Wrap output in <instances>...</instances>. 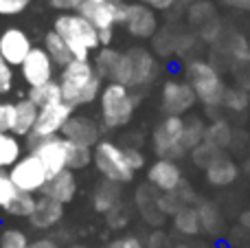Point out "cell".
<instances>
[{
	"label": "cell",
	"mask_w": 250,
	"mask_h": 248,
	"mask_svg": "<svg viewBox=\"0 0 250 248\" xmlns=\"http://www.w3.org/2000/svg\"><path fill=\"white\" fill-rule=\"evenodd\" d=\"M171 222H173V228H176L180 235H187V237H193L202 231L198 207H185V209H180L171 218Z\"/></svg>",
	"instance_id": "obj_24"
},
{
	"label": "cell",
	"mask_w": 250,
	"mask_h": 248,
	"mask_svg": "<svg viewBox=\"0 0 250 248\" xmlns=\"http://www.w3.org/2000/svg\"><path fill=\"white\" fill-rule=\"evenodd\" d=\"M66 248H90L88 244H70V246H66Z\"/></svg>",
	"instance_id": "obj_47"
},
{
	"label": "cell",
	"mask_w": 250,
	"mask_h": 248,
	"mask_svg": "<svg viewBox=\"0 0 250 248\" xmlns=\"http://www.w3.org/2000/svg\"><path fill=\"white\" fill-rule=\"evenodd\" d=\"M29 248H64V246H62L60 240H55V237L42 235V237H35V240H31Z\"/></svg>",
	"instance_id": "obj_44"
},
{
	"label": "cell",
	"mask_w": 250,
	"mask_h": 248,
	"mask_svg": "<svg viewBox=\"0 0 250 248\" xmlns=\"http://www.w3.org/2000/svg\"><path fill=\"white\" fill-rule=\"evenodd\" d=\"M79 193V178H77V171H62V174L53 176L51 180H48V185L44 187L42 196L51 198V200L60 202V205L68 207L70 202H75V198H77Z\"/></svg>",
	"instance_id": "obj_18"
},
{
	"label": "cell",
	"mask_w": 250,
	"mask_h": 248,
	"mask_svg": "<svg viewBox=\"0 0 250 248\" xmlns=\"http://www.w3.org/2000/svg\"><path fill=\"white\" fill-rule=\"evenodd\" d=\"M18 73H20V79L24 82V86L31 90V88H38V86H44V83L55 82L57 75H60V68H57V64L51 60L46 48L33 46V51L22 62Z\"/></svg>",
	"instance_id": "obj_11"
},
{
	"label": "cell",
	"mask_w": 250,
	"mask_h": 248,
	"mask_svg": "<svg viewBox=\"0 0 250 248\" xmlns=\"http://www.w3.org/2000/svg\"><path fill=\"white\" fill-rule=\"evenodd\" d=\"M198 97L187 79L169 77L160 86V108L165 117H185L187 112L195 108Z\"/></svg>",
	"instance_id": "obj_9"
},
{
	"label": "cell",
	"mask_w": 250,
	"mask_h": 248,
	"mask_svg": "<svg viewBox=\"0 0 250 248\" xmlns=\"http://www.w3.org/2000/svg\"><path fill=\"white\" fill-rule=\"evenodd\" d=\"M224 105H229L230 110H244L248 105V95L244 90H226V97H224Z\"/></svg>",
	"instance_id": "obj_39"
},
{
	"label": "cell",
	"mask_w": 250,
	"mask_h": 248,
	"mask_svg": "<svg viewBox=\"0 0 250 248\" xmlns=\"http://www.w3.org/2000/svg\"><path fill=\"white\" fill-rule=\"evenodd\" d=\"M95 152V158H92V167L97 169V174L104 180H110V183L117 185H129L136 178V171L129 165L127 158V149L125 145L117 143L112 139H101L97 143V147L92 149Z\"/></svg>",
	"instance_id": "obj_6"
},
{
	"label": "cell",
	"mask_w": 250,
	"mask_h": 248,
	"mask_svg": "<svg viewBox=\"0 0 250 248\" xmlns=\"http://www.w3.org/2000/svg\"><path fill=\"white\" fill-rule=\"evenodd\" d=\"M198 213H200L202 231L211 233V235L222 231V215H220V209H217L213 202H202V205L198 207Z\"/></svg>",
	"instance_id": "obj_28"
},
{
	"label": "cell",
	"mask_w": 250,
	"mask_h": 248,
	"mask_svg": "<svg viewBox=\"0 0 250 248\" xmlns=\"http://www.w3.org/2000/svg\"><path fill=\"white\" fill-rule=\"evenodd\" d=\"M90 202H92V209H95V213H99V215H104V218H105V215H108L112 209H117L119 205H123L121 185L99 178L95 183V187H92Z\"/></svg>",
	"instance_id": "obj_19"
},
{
	"label": "cell",
	"mask_w": 250,
	"mask_h": 248,
	"mask_svg": "<svg viewBox=\"0 0 250 248\" xmlns=\"http://www.w3.org/2000/svg\"><path fill=\"white\" fill-rule=\"evenodd\" d=\"M77 112L73 105H68L66 101H57L53 105L46 108H40L38 114V123H35V130L29 139H46V136H60L64 132L66 123L70 121V117Z\"/></svg>",
	"instance_id": "obj_14"
},
{
	"label": "cell",
	"mask_w": 250,
	"mask_h": 248,
	"mask_svg": "<svg viewBox=\"0 0 250 248\" xmlns=\"http://www.w3.org/2000/svg\"><path fill=\"white\" fill-rule=\"evenodd\" d=\"M9 176H11L13 185L18 187V191L31 193V196H42L44 187H46L48 180H51V176L44 169V165L29 152L9 169Z\"/></svg>",
	"instance_id": "obj_10"
},
{
	"label": "cell",
	"mask_w": 250,
	"mask_h": 248,
	"mask_svg": "<svg viewBox=\"0 0 250 248\" xmlns=\"http://www.w3.org/2000/svg\"><path fill=\"white\" fill-rule=\"evenodd\" d=\"M138 2L147 4L149 9H154L156 13H163V11H169L178 4V0H138Z\"/></svg>",
	"instance_id": "obj_43"
},
{
	"label": "cell",
	"mask_w": 250,
	"mask_h": 248,
	"mask_svg": "<svg viewBox=\"0 0 250 248\" xmlns=\"http://www.w3.org/2000/svg\"><path fill=\"white\" fill-rule=\"evenodd\" d=\"M57 82H60L64 101L68 105H73L75 110H83L88 105L97 103L101 97V90L105 86L104 77L97 73L92 60H73L68 66H64L60 70Z\"/></svg>",
	"instance_id": "obj_2"
},
{
	"label": "cell",
	"mask_w": 250,
	"mask_h": 248,
	"mask_svg": "<svg viewBox=\"0 0 250 248\" xmlns=\"http://www.w3.org/2000/svg\"><path fill=\"white\" fill-rule=\"evenodd\" d=\"M104 248H147V244L138 235H121L117 240L108 242Z\"/></svg>",
	"instance_id": "obj_40"
},
{
	"label": "cell",
	"mask_w": 250,
	"mask_h": 248,
	"mask_svg": "<svg viewBox=\"0 0 250 248\" xmlns=\"http://www.w3.org/2000/svg\"><path fill=\"white\" fill-rule=\"evenodd\" d=\"M0 248H2V246H0Z\"/></svg>",
	"instance_id": "obj_50"
},
{
	"label": "cell",
	"mask_w": 250,
	"mask_h": 248,
	"mask_svg": "<svg viewBox=\"0 0 250 248\" xmlns=\"http://www.w3.org/2000/svg\"><path fill=\"white\" fill-rule=\"evenodd\" d=\"M86 0H48V7L60 13H77Z\"/></svg>",
	"instance_id": "obj_41"
},
{
	"label": "cell",
	"mask_w": 250,
	"mask_h": 248,
	"mask_svg": "<svg viewBox=\"0 0 250 248\" xmlns=\"http://www.w3.org/2000/svg\"><path fill=\"white\" fill-rule=\"evenodd\" d=\"M208 143H213L215 147L224 149L230 145V141H233V130H230V125L226 121H222V119H217V121L208 123L207 127V139Z\"/></svg>",
	"instance_id": "obj_27"
},
{
	"label": "cell",
	"mask_w": 250,
	"mask_h": 248,
	"mask_svg": "<svg viewBox=\"0 0 250 248\" xmlns=\"http://www.w3.org/2000/svg\"><path fill=\"white\" fill-rule=\"evenodd\" d=\"M158 26H160V20L154 9H149L147 4L138 2V0L127 4V18H125L123 29L127 31L129 38L151 40L158 33Z\"/></svg>",
	"instance_id": "obj_15"
},
{
	"label": "cell",
	"mask_w": 250,
	"mask_h": 248,
	"mask_svg": "<svg viewBox=\"0 0 250 248\" xmlns=\"http://www.w3.org/2000/svg\"><path fill=\"white\" fill-rule=\"evenodd\" d=\"M26 143L18 139L13 132H0V171H9L22 156H24Z\"/></svg>",
	"instance_id": "obj_21"
},
{
	"label": "cell",
	"mask_w": 250,
	"mask_h": 248,
	"mask_svg": "<svg viewBox=\"0 0 250 248\" xmlns=\"http://www.w3.org/2000/svg\"><path fill=\"white\" fill-rule=\"evenodd\" d=\"M220 156H222V149L215 147L213 143H208V141H204L200 147H195L193 152H191V161H193V165L200 167V169H207V167Z\"/></svg>",
	"instance_id": "obj_32"
},
{
	"label": "cell",
	"mask_w": 250,
	"mask_h": 248,
	"mask_svg": "<svg viewBox=\"0 0 250 248\" xmlns=\"http://www.w3.org/2000/svg\"><path fill=\"white\" fill-rule=\"evenodd\" d=\"M31 237L20 227H4L0 233V246L2 248H29Z\"/></svg>",
	"instance_id": "obj_31"
},
{
	"label": "cell",
	"mask_w": 250,
	"mask_h": 248,
	"mask_svg": "<svg viewBox=\"0 0 250 248\" xmlns=\"http://www.w3.org/2000/svg\"><path fill=\"white\" fill-rule=\"evenodd\" d=\"M18 196H20V191H18V187L13 185L9 171H0V211L7 213V209L16 202Z\"/></svg>",
	"instance_id": "obj_33"
},
{
	"label": "cell",
	"mask_w": 250,
	"mask_h": 248,
	"mask_svg": "<svg viewBox=\"0 0 250 248\" xmlns=\"http://www.w3.org/2000/svg\"><path fill=\"white\" fill-rule=\"evenodd\" d=\"M53 31L62 35L68 44L75 60L88 62L101 48V35L82 13H57L53 20Z\"/></svg>",
	"instance_id": "obj_4"
},
{
	"label": "cell",
	"mask_w": 250,
	"mask_h": 248,
	"mask_svg": "<svg viewBox=\"0 0 250 248\" xmlns=\"http://www.w3.org/2000/svg\"><path fill=\"white\" fill-rule=\"evenodd\" d=\"M64 139H68L70 143L75 145H83V147H97L101 139H104V127H101V121L95 119L88 112H75L70 117V121L66 123L64 132H62Z\"/></svg>",
	"instance_id": "obj_13"
},
{
	"label": "cell",
	"mask_w": 250,
	"mask_h": 248,
	"mask_svg": "<svg viewBox=\"0 0 250 248\" xmlns=\"http://www.w3.org/2000/svg\"><path fill=\"white\" fill-rule=\"evenodd\" d=\"M185 117H163L154 125L149 136V147L156 158H167V161L180 163L185 156H189L185 147Z\"/></svg>",
	"instance_id": "obj_7"
},
{
	"label": "cell",
	"mask_w": 250,
	"mask_h": 248,
	"mask_svg": "<svg viewBox=\"0 0 250 248\" xmlns=\"http://www.w3.org/2000/svg\"><path fill=\"white\" fill-rule=\"evenodd\" d=\"M237 174H239L237 165H235L229 156H224V154H222L220 158H215V161L204 169V176H207L208 185H213V187H226V185L235 183Z\"/></svg>",
	"instance_id": "obj_22"
},
{
	"label": "cell",
	"mask_w": 250,
	"mask_h": 248,
	"mask_svg": "<svg viewBox=\"0 0 250 248\" xmlns=\"http://www.w3.org/2000/svg\"><path fill=\"white\" fill-rule=\"evenodd\" d=\"M226 51H229V55L233 57V60H239V62L250 60V48L242 35H233V38L229 40V44H226Z\"/></svg>",
	"instance_id": "obj_37"
},
{
	"label": "cell",
	"mask_w": 250,
	"mask_h": 248,
	"mask_svg": "<svg viewBox=\"0 0 250 248\" xmlns=\"http://www.w3.org/2000/svg\"><path fill=\"white\" fill-rule=\"evenodd\" d=\"M33 0H0V18H16L24 13Z\"/></svg>",
	"instance_id": "obj_36"
},
{
	"label": "cell",
	"mask_w": 250,
	"mask_h": 248,
	"mask_svg": "<svg viewBox=\"0 0 250 248\" xmlns=\"http://www.w3.org/2000/svg\"><path fill=\"white\" fill-rule=\"evenodd\" d=\"M33 40L20 26H7L0 31V55L13 66L20 68L22 62L29 57V53L33 51Z\"/></svg>",
	"instance_id": "obj_16"
},
{
	"label": "cell",
	"mask_w": 250,
	"mask_h": 248,
	"mask_svg": "<svg viewBox=\"0 0 250 248\" xmlns=\"http://www.w3.org/2000/svg\"><path fill=\"white\" fill-rule=\"evenodd\" d=\"M182 2H195V0H182Z\"/></svg>",
	"instance_id": "obj_49"
},
{
	"label": "cell",
	"mask_w": 250,
	"mask_h": 248,
	"mask_svg": "<svg viewBox=\"0 0 250 248\" xmlns=\"http://www.w3.org/2000/svg\"><path fill=\"white\" fill-rule=\"evenodd\" d=\"M229 4L233 7H239V9H250V0H226Z\"/></svg>",
	"instance_id": "obj_45"
},
{
	"label": "cell",
	"mask_w": 250,
	"mask_h": 248,
	"mask_svg": "<svg viewBox=\"0 0 250 248\" xmlns=\"http://www.w3.org/2000/svg\"><path fill=\"white\" fill-rule=\"evenodd\" d=\"M16 73H18V68H13V66L0 55V97L13 92V88H16Z\"/></svg>",
	"instance_id": "obj_34"
},
{
	"label": "cell",
	"mask_w": 250,
	"mask_h": 248,
	"mask_svg": "<svg viewBox=\"0 0 250 248\" xmlns=\"http://www.w3.org/2000/svg\"><path fill=\"white\" fill-rule=\"evenodd\" d=\"M35 202H38V196L20 193V196L16 198V202L7 209L4 215H9V218H13V220H29L31 213H33V209H35Z\"/></svg>",
	"instance_id": "obj_30"
},
{
	"label": "cell",
	"mask_w": 250,
	"mask_h": 248,
	"mask_svg": "<svg viewBox=\"0 0 250 248\" xmlns=\"http://www.w3.org/2000/svg\"><path fill=\"white\" fill-rule=\"evenodd\" d=\"M42 46L46 48V53L51 55V60L57 64V68H64V66H68L70 62L75 60L73 57V53H70V48H68V44L62 40V35H57L55 31H46L44 33V38H42Z\"/></svg>",
	"instance_id": "obj_23"
},
{
	"label": "cell",
	"mask_w": 250,
	"mask_h": 248,
	"mask_svg": "<svg viewBox=\"0 0 250 248\" xmlns=\"http://www.w3.org/2000/svg\"><path fill=\"white\" fill-rule=\"evenodd\" d=\"M38 114L40 108L29 99V97H22L16 101V121H13V134L18 139L26 141L35 130V123H38Z\"/></svg>",
	"instance_id": "obj_20"
},
{
	"label": "cell",
	"mask_w": 250,
	"mask_h": 248,
	"mask_svg": "<svg viewBox=\"0 0 250 248\" xmlns=\"http://www.w3.org/2000/svg\"><path fill=\"white\" fill-rule=\"evenodd\" d=\"M31 101H33L38 108H46V105H53L57 101H64L62 97V88H60V82H51V83H44V86H38V88H31L26 92Z\"/></svg>",
	"instance_id": "obj_25"
},
{
	"label": "cell",
	"mask_w": 250,
	"mask_h": 248,
	"mask_svg": "<svg viewBox=\"0 0 250 248\" xmlns=\"http://www.w3.org/2000/svg\"><path fill=\"white\" fill-rule=\"evenodd\" d=\"M125 149H127V158H129V165L134 167V171H141L143 167L147 169V158H145V154L141 152V149H136V147H132V145H125Z\"/></svg>",
	"instance_id": "obj_42"
},
{
	"label": "cell",
	"mask_w": 250,
	"mask_h": 248,
	"mask_svg": "<svg viewBox=\"0 0 250 248\" xmlns=\"http://www.w3.org/2000/svg\"><path fill=\"white\" fill-rule=\"evenodd\" d=\"M141 105V95L123 83H105L97 101L101 127L108 132L125 130L134 121Z\"/></svg>",
	"instance_id": "obj_3"
},
{
	"label": "cell",
	"mask_w": 250,
	"mask_h": 248,
	"mask_svg": "<svg viewBox=\"0 0 250 248\" xmlns=\"http://www.w3.org/2000/svg\"><path fill=\"white\" fill-rule=\"evenodd\" d=\"M16 121V101L0 99V132H13Z\"/></svg>",
	"instance_id": "obj_38"
},
{
	"label": "cell",
	"mask_w": 250,
	"mask_h": 248,
	"mask_svg": "<svg viewBox=\"0 0 250 248\" xmlns=\"http://www.w3.org/2000/svg\"><path fill=\"white\" fill-rule=\"evenodd\" d=\"M244 86H246V88H250V68H248L246 77H244Z\"/></svg>",
	"instance_id": "obj_46"
},
{
	"label": "cell",
	"mask_w": 250,
	"mask_h": 248,
	"mask_svg": "<svg viewBox=\"0 0 250 248\" xmlns=\"http://www.w3.org/2000/svg\"><path fill=\"white\" fill-rule=\"evenodd\" d=\"M207 123L202 121L200 117H191L187 119V127H185V147L187 152H193L195 147H200V145L204 143V139H207Z\"/></svg>",
	"instance_id": "obj_26"
},
{
	"label": "cell",
	"mask_w": 250,
	"mask_h": 248,
	"mask_svg": "<svg viewBox=\"0 0 250 248\" xmlns=\"http://www.w3.org/2000/svg\"><path fill=\"white\" fill-rule=\"evenodd\" d=\"M129 220H132V215H129V209L125 205H119L117 209H112L108 215H105V222H108V227L112 228V231H121L129 224Z\"/></svg>",
	"instance_id": "obj_35"
},
{
	"label": "cell",
	"mask_w": 250,
	"mask_h": 248,
	"mask_svg": "<svg viewBox=\"0 0 250 248\" xmlns=\"http://www.w3.org/2000/svg\"><path fill=\"white\" fill-rule=\"evenodd\" d=\"M26 152L33 154L40 163L44 165V169L48 171V176H57L62 171L68 169V149L70 141L64 136H46V139H26Z\"/></svg>",
	"instance_id": "obj_8"
},
{
	"label": "cell",
	"mask_w": 250,
	"mask_h": 248,
	"mask_svg": "<svg viewBox=\"0 0 250 248\" xmlns=\"http://www.w3.org/2000/svg\"><path fill=\"white\" fill-rule=\"evenodd\" d=\"M92 158H95L92 147H83V145L70 143V149H68V169L70 171L88 169V167L92 165Z\"/></svg>",
	"instance_id": "obj_29"
},
{
	"label": "cell",
	"mask_w": 250,
	"mask_h": 248,
	"mask_svg": "<svg viewBox=\"0 0 250 248\" xmlns=\"http://www.w3.org/2000/svg\"><path fill=\"white\" fill-rule=\"evenodd\" d=\"M92 64L105 83H123L136 92L149 88L160 75L158 57L147 46H129L125 51L114 46L99 48Z\"/></svg>",
	"instance_id": "obj_1"
},
{
	"label": "cell",
	"mask_w": 250,
	"mask_h": 248,
	"mask_svg": "<svg viewBox=\"0 0 250 248\" xmlns=\"http://www.w3.org/2000/svg\"><path fill=\"white\" fill-rule=\"evenodd\" d=\"M92 2H108V0H92Z\"/></svg>",
	"instance_id": "obj_48"
},
{
	"label": "cell",
	"mask_w": 250,
	"mask_h": 248,
	"mask_svg": "<svg viewBox=\"0 0 250 248\" xmlns=\"http://www.w3.org/2000/svg\"><path fill=\"white\" fill-rule=\"evenodd\" d=\"M66 218V207L60 205V202L51 200L46 196H38V202H35V209L31 213V218L26 220L29 222L31 231L38 233H51L64 222Z\"/></svg>",
	"instance_id": "obj_17"
},
{
	"label": "cell",
	"mask_w": 250,
	"mask_h": 248,
	"mask_svg": "<svg viewBox=\"0 0 250 248\" xmlns=\"http://www.w3.org/2000/svg\"><path fill=\"white\" fill-rule=\"evenodd\" d=\"M145 180L158 193H173L185 185L180 163L167 158H154L145 169Z\"/></svg>",
	"instance_id": "obj_12"
},
{
	"label": "cell",
	"mask_w": 250,
	"mask_h": 248,
	"mask_svg": "<svg viewBox=\"0 0 250 248\" xmlns=\"http://www.w3.org/2000/svg\"><path fill=\"white\" fill-rule=\"evenodd\" d=\"M185 79L193 88L198 101L204 108H220L224 105V97L229 88L224 86L220 70L207 60H191L185 66Z\"/></svg>",
	"instance_id": "obj_5"
}]
</instances>
